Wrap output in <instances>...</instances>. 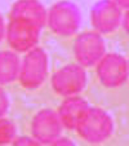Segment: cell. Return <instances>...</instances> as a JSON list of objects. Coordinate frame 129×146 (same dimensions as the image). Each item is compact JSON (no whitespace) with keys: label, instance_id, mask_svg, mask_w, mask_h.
Listing matches in <instances>:
<instances>
[{"label":"cell","instance_id":"6da1fadb","mask_svg":"<svg viewBox=\"0 0 129 146\" xmlns=\"http://www.w3.org/2000/svg\"><path fill=\"white\" fill-rule=\"evenodd\" d=\"M75 131L83 140L99 143L110 138L114 132V121L110 114L99 108H91L81 114Z\"/></svg>","mask_w":129,"mask_h":146},{"label":"cell","instance_id":"7a4b0ae2","mask_svg":"<svg viewBox=\"0 0 129 146\" xmlns=\"http://www.w3.org/2000/svg\"><path fill=\"white\" fill-rule=\"evenodd\" d=\"M47 23L50 30L57 35H74L81 23V13L79 7L70 0L57 1L48 11Z\"/></svg>","mask_w":129,"mask_h":146},{"label":"cell","instance_id":"3957f363","mask_svg":"<svg viewBox=\"0 0 129 146\" xmlns=\"http://www.w3.org/2000/svg\"><path fill=\"white\" fill-rule=\"evenodd\" d=\"M41 27L35 22L22 17L9 18L7 26V40L14 52H28L36 47Z\"/></svg>","mask_w":129,"mask_h":146},{"label":"cell","instance_id":"277c9868","mask_svg":"<svg viewBox=\"0 0 129 146\" xmlns=\"http://www.w3.org/2000/svg\"><path fill=\"white\" fill-rule=\"evenodd\" d=\"M48 74V56L43 48L35 47L26 53L21 62L19 83L26 89H36L44 83Z\"/></svg>","mask_w":129,"mask_h":146},{"label":"cell","instance_id":"5b68a950","mask_svg":"<svg viewBox=\"0 0 129 146\" xmlns=\"http://www.w3.org/2000/svg\"><path fill=\"white\" fill-rule=\"evenodd\" d=\"M97 75L101 84L106 88L120 87L129 76L128 61L119 53H105L97 62Z\"/></svg>","mask_w":129,"mask_h":146},{"label":"cell","instance_id":"8992f818","mask_svg":"<svg viewBox=\"0 0 129 146\" xmlns=\"http://www.w3.org/2000/svg\"><path fill=\"white\" fill-rule=\"evenodd\" d=\"M52 88L60 96L79 94L87 86V72L80 64H70L57 70L50 79Z\"/></svg>","mask_w":129,"mask_h":146},{"label":"cell","instance_id":"52a82bcc","mask_svg":"<svg viewBox=\"0 0 129 146\" xmlns=\"http://www.w3.org/2000/svg\"><path fill=\"white\" fill-rule=\"evenodd\" d=\"M106 53V44L101 34L94 31H84L79 34L74 43V54L77 64L84 67L93 66Z\"/></svg>","mask_w":129,"mask_h":146},{"label":"cell","instance_id":"ba28073f","mask_svg":"<svg viewBox=\"0 0 129 146\" xmlns=\"http://www.w3.org/2000/svg\"><path fill=\"white\" fill-rule=\"evenodd\" d=\"M62 128L58 114L52 109H43L32 118L31 135L39 143L53 145L62 133Z\"/></svg>","mask_w":129,"mask_h":146},{"label":"cell","instance_id":"9c48e42d","mask_svg":"<svg viewBox=\"0 0 129 146\" xmlns=\"http://www.w3.org/2000/svg\"><path fill=\"white\" fill-rule=\"evenodd\" d=\"M91 22L97 33H112L121 22V8L114 0H98L91 9Z\"/></svg>","mask_w":129,"mask_h":146},{"label":"cell","instance_id":"30bf717a","mask_svg":"<svg viewBox=\"0 0 129 146\" xmlns=\"http://www.w3.org/2000/svg\"><path fill=\"white\" fill-rule=\"evenodd\" d=\"M88 102L85 101L80 96H69L61 102L60 108H58V116L62 123V125L66 129H75L79 118L81 114L88 109Z\"/></svg>","mask_w":129,"mask_h":146},{"label":"cell","instance_id":"8fae6325","mask_svg":"<svg viewBox=\"0 0 129 146\" xmlns=\"http://www.w3.org/2000/svg\"><path fill=\"white\" fill-rule=\"evenodd\" d=\"M47 16L48 11L39 0H17L9 13V18L13 17L27 18L40 27H44L47 23Z\"/></svg>","mask_w":129,"mask_h":146},{"label":"cell","instance_id":"7c38bea8","mask_svg":"<svg viewBox=\"0 0 129 146\" xmlns=\"http://www.w3.org/2000/svg\"><path fill=\"white\" fill-rule=\"evenodd\" d=\"M21 61L13 50H0V84H9L18 79Z\"/></svg>","mask_w":129,"mask_h":146},{"label":"cell","instance_id":"4fadbf2b","mask_svg":"<svg viewBox=\"0 0 129 146\" xmlns=\"http://www.w3.org/2000/svg\"><path fill=\"white\" fill-rule=\"evenodd\" d=\"M17 137V128L13 121L9 119L0 118V145L13 143L14 138Z\"/></svg>","mask_w":129,"mask_h":146},{"label":"cell","instance_id":"5bb4252c","mask_svg":"<svg viewBox=\"0 0 129 146\" xmlns=\"http://www.w3.org/2000/svg\"><path fill=\"white\" fill-rule=\"evenodd\" d=\"M9 109V98L7 92L0 87V118H3Z\"/></svg>","mask_w":129,"mask_h":146},{"label":"cell","instance_id":"9a60e30c","mask_svg":"<svg viewBox=\"0 0 129 146\" xmlns=\"http://www.w3.org/2000/svg\"><path fill=\"white\" fill-rule=\"evenodd\" d=\"M13 145H40L38 141L34 137H30V136H19V137H16L13 141Z\"/></svg>","mask_w":129,"mask_h":146},{"label":"cell","instance_id":"2e32d148","mask_svg":"<svg viewBox=\"0 0 129 146\" xmlns=\"http://www.w3.org/2000/svg\"><path fill=\"white\" fill-rule=\"evenodd\" d=\"M5 33H7V29H5V23H4V18L0 14V41L3 40V38L5 36Z\"/></svg>","mask_w":129,"mask_h":146},{"label":"cell","instance_id":"e0dca14e","mask_svg":"<svg viewBox=\"0 0 129 146\" xmlns=\"http://www.w3.org/2000/svg\"><path fill=\"white\" fill-rule=\"evenodd\" d=\"M53 145H74V142H72L71 140H67V138H62L60 136V137L57 138V140L53 142Z\"/></svg>","mask_w":129,"mask_h":146},{"label":"cell","instance_id":"ac0fdd59","mask_svg":"<svg viewBox=\"0 0 129 146\" xmlns=\"http://www.w3.org/2000/svg\"><path fill=\"white\" fill-rule=\"evenodd\" d=\"M123 27L126 31V34L129 35V9L125 12V16L123 18Z\"/></svg>","mask_w":129,"mask_h":146},{"label":"cell","instance_id":"d6986e66","mask_svg":"<svg viewBox=\"0 0 129 146\" xmlns=\"http://www.w3.org/2000/svg\"><path fill=\"white\" fill-rule=\"evenodd\" d=\"M120 8H125L129 9V0H114Z\"/></svg>","mask_w":129,"mask_h":146},{"label":"cell","instance_id":"ffe728a7","mask_svg":"<svg viewBox=\"0 0 129 146\" xmlns=\"http://www.w3.org/2000/svg\"><path fill=\"white\" fill-rule=\"evenodd\" d=\"M128 65H129V61H128Z\"/></svg>","mask_w":129,"mask_h":146}]
</instances>
